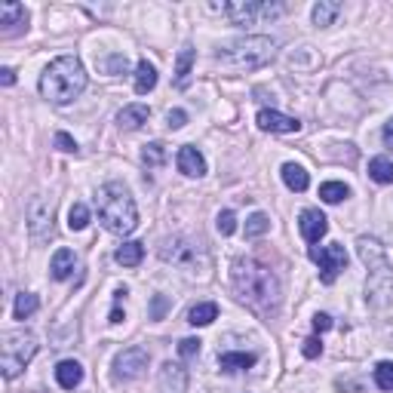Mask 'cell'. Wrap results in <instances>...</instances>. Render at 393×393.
<instances>
[{"label": "cell", "mask_w": 393, "mask_h": 393, "mask_svg": "<svg viewBox=\"0 0 393 393\" xmlns=\"http://www.w3.org/2000/svg\"><path fill=\"white\" fill-rule=\"evenodd\" d=\"M357 252L363 258V264L369 268V277H366V301L372 307H388L393 298V268L388 262V252H384V246L375 237H359Z\"/></svg>", "instance_id": "2"}, {"label": "cell", "mask_w": 393, "mask_h": 393, "mask_svg": "<svg viewBox=\"0 0 393 393\" xmlns=\"http://www.w3.org/2000/svg\"><path fill=\"white\" fill-rule=\"evenodd\" d=\"M185 120H188L185 111H169V126H173V129H181V126H185Z\"/></svg>", "instance_id": "40"}, {"label": "cell", "mask_w": 393, "mask_h": 393, "mask_svg": "<svg viewBox=\"0 0 393 393\" xmlns=\"http://www.w3.org/2000/svg\"><path fill=\"white\" fill-rule=\"evenodd\" d=\"M96 209L101 225L111 233H132L138 225V209L132 194L126 191L120 181H107V185L99 188L96 194Z\"/></svg>", "instance_id": "4"}, {"label": "cell", "mask_w": 393, "mask_h": 393, "mask_svg": "<svg viewBox=\"0 0 393 393\" xmlns=\"http://www.w3.org/2000/svg\"><path fill=\"white\" fill-rule=\"evenodd\" d=\"M225 12L233 25H255L258 18H274L286 12L283 3H258V0H243V3H225Z\"/></svg>", "instance_id": "7"}, {"label": "cell", "mask_w": 393, "mask_h": 393, "mask_svg": "<svg viewBox=\"0 0 393 393\" xmlns=\"http://www.w3.org/2000/svg\"><path fill=\"white\" fill-rule=\"evenodd\" d=\"M277 55V40L270 37H240V40L227 43L215 59L221 65L233 68V71H255V68H264L268 62H274Z\"/></svg>", "instance_id": "5"}, {"label": "cell", "mask_w": 393, "mask_h": 393, "mask_svg": "<svg viewBox=\"0 0 393 393\" xmlns=\"http://www.w3.org/2000/svg\"><path fill=\"white\" fill-rule=\"evenodd\" d=\"M270 231V218L264 212H255L249 221H246V237H262V233Z\"/></svg>", "instance_id": "32"}, {"label": "cell", "mask_w": 393, "mask_h": 393, "mask_svg": "<svg viewBox=\"0 0 393 393\" xmlns=\"http://www.w3.org/2000/svg\"><path fill=\"white\" fill-rule=\"evenodd\" d=\"M298 227H301V237L307 240V243H320L329 231L326 215H322L320 209H304V212L298 215Z\"/></svg>", "instance_id": "12"}, {"label": "cell", "mask_w": 393, "mask_h": 393, "mask_svg": "<svg viewBox=\"0 0 393 393\" xmlns=\"http://www.w3.org/2000/svg\"><path fill=\"white\" fill-rule=\"evenodd\" d=\"M148 117H151L148 105H126L123 111L117 114V123L123 126V129H138L142 123H148Z\"/></svg>", "instance_id": "18"}, {"label": "cell", "mask_w": 393, "mask_h": 393, "mask_svg": "<svg viewBox=\"0 0 393 393\" xmlns=\"http://www.w3.org/2000/svg\"><path fill=\"white\" fill-rule=\"evenodd\" d=\"M28 231L34 233L37 240H43L47 233H53V203L49 200H34L28 206Z\"/></svg>", "instance_id": "11"}, {"label": "cell", "mask_w": 393, "mask_h": 393, "mask_svg": "<svg viewBox=\"0 0 393 393\" xmlns=\"http://www.w3.org/2000/svg\"><path fill=\"white\" fill-rule=\"evenodd\" d=\"M347 194H351V191H347L344 181H326V185H320V196L326 203H341Z\"/></svg>", "instance_id": "30"}, {"label": "cell", "mask_w": 393, "mask_h": 393, "mask_svg": "<svg viewBox=\"0 0 393 393\" xmlns=\"http://www.w3.org/2000/svg\"><path fill=\"white\" fill-rule=\"evenodd\" d=\"M37 353V338L31 332H6L3 347H0V366H3L6 378H16L25 366L34 359Z\"/></svg>", "instance_id": "6"}, {"label": "cell", "mask_w": 393, "mask_h": 393, "mask_svg": "<svg viewBox=\"0 0 393 393\" xmlns=\"http://www.w3.org/2000/svg\"><path fill=\"white\" fill-rule=\"evenodd\" d=\"M0 84L12 86V84H16V71H12V68H3V71H0Z\"/></svg>", "instance_id": "42"}, {"label": "cell", "mask_w": 393, "mask_h": 393, "mask_svg": "<svg viewBox=\"0 0 393 393\" xmlns=\"http://www.w3.org/2000/svg\"><path fill=\"white\" fill-rule=\"evenodd\" d=\"M55 148L65 151V154H77V142L68 132H55Z\"/></svg>", "instance_id": "35"}, {"label": "cell", "mask_w": 393, "mask_h": 393, "mask_svg": "<svg viewBox=\"0 0 393 393\" xmlns=\"http://www.w3.org/2000/svg\"><path fill=\"white\" fill-rule=\"evenodd\" d=\"M301 351H304V357H307V359H316V357L322 353V341H320V338H307Z\"/></svg>", "instance_id": "37"}, {"label": "cell", "mask_w": 393, "mask_h": 393, "mask_svg": "<svg viewBox=\"0 0 393 393\" xmlns=\"http://www.w3.org/2000/svg\"><path fill=\"white\" fill-rule=\"evenodd\" d=\"M283 181H286L289 191H298V194L307 191V185H310L304 166H298V163H286V166H283Z\"/></svg>", "instance_id": "22"}, {"label": "cell", "mask_w": 393, "mask_h": 393, "mask_svg": "<svg viewBox=\"0 0 393 393\" xmlns=\"http://www.w3.org/2000/svg\"><path fill=\"white\" fill-rule=\"evenodd\" d=\"M179 169L185 175H196V179H200V175L206 173V160H203V154L196 148L185 144V148L179 151Z\"/></svg>", "instance_id": "17"}, {"label": "cell", "mask_w": 393, "mask_h": 393, "mask_svg": "<svg viewBox=\"0 0 393 393\" xmlns=\"http://www.w3.org/2000/svg\"><path fill=\"white\" fill-rule=\"evenodd\" d=\"M310 258L320 264V280L326 283V286L335 283V277L347 268V252L341 243H329V246H320V249L314 246V249H310Z\"/></svg>", "instance_id": "8"}, {"label": "cell", "mask_w": 393, "mask_h": 393, "mask_svg": "<svg viewBox=\"0 0 393 393\" xmlns=\"http://www.w3.org/2000/svg\"><path fill=\"white\" fill-rule=\"evenodd\" d=\"M74 264H77L74 252L71 249H59L53 255V262H49V270H53L55 280H68V277H71V270H74Z\"/></svg>", "instance_id": "21"}, {"label": "cell", "mask_w": 393, "mask_h": 393, "mask_svg": "<svg viewBox=\"0 0 393 393\" xmlns=\"http://www.w3.org/2000/svg\"><path fill=\"white\" fill-rule=\"evenodd\" d=\"M0 25H3V37H12V34H18V31L28 25V10H25L22 3H3L0 6Z\"/></svg>", "instance_id": "13"}, {"label": "cell", "mask_w": 393, "mask_h": 393, "mask_svg": "<svg viewBox=\"0 0 393 393\" xmlns=\"http://www.w3.org/2000/svg\"><path fill=\"white\" fill-rule=\"evenodd\" d=\"M154 86H157V68L148 59H142L136 65V92L138 96H148Z\"/></svg>", "instance_id": "19"}, {"label": "cell", "mask_w": 393, "mask_h": 393, "mask_svg": "<svg viewBox=\"0 0 393 393\" xmlns=\"http://www.w3.org/2000/svg\"><path fill=\"white\" fill-rule=\"evenodd\" d=\"M160 258L163 262L179 264V268H194V264L203 258V249L194 243H188V240H181V237H173L160 246ZM203 262H206V258H203Z\"/></svg>", "instance_id": "9"}, {"label": "cell", "mask_w": 393, "mask_h": 393, "mask_svg": "<svg viewBox=\"0 0 393 393\" xmlns=\"http://www.w3.org/2000/svg\"><path fill=\"white\" fill-rule=\"evenodd\" d=\"M86 225H90V209H86L84 203H74V206L68 209V227H71V231H84Z\"/></svg>", "instance_id": "29"}, {"label": "cell", "mask_w": 393, "mask_h": 393, "mask_svg": "<svg viewBox=\"0 0 393 393\" xmlns=\"http://www.w3.org/2000/svg\"><path fill=\"white\" fill-rule=\"evenodd\" d=\"M105 71L107 74H120V71H126V55H111V59L105 62Z\"/></svg>", "instance_id": "38"}, {"label": "cell", "mask_w": 393, "mask_h": 393, "mask_svg": "<svg viewBox=\"0 0 393 393\" xmlns=\"http://www.w3.org/2000/svg\"><path fill=\"white\" fill-rule=\"evenodd\" d=\"M338 12H341L338 0H320V3L314 6V25H332Z\"/></svg>", "instance_id": "27"}, {"label": "cell", "mask_w": 393, "mask_h": 393, "mask_svg": "<svg viewBox=\"0 0 393 393\" xmlns=\"http://www.w3.org/2000/svg\"><path fill=\"white\" fill-rule=\"evenodd\" d=\"M142 163H144V166H151V169L163 166V163H166V148H163L160 142L144 144V151H142Z\"/></svg>", "instance_id": "28"}, {"label": "cell", "mask_w": 393, "mask_h": 393, "mask_svg": "<svg viewBox=\"0 0 393 393\" xmlns=\"http://www.w3.org/2000/svg\"><path fill=\"white\" fill-rule=\"evenodd\" d=\"M188 388V372L179 363H166L160 369V390L163 393H185Z\"/></svg>", "instance_id": "15"}, {"label": "cell", "mask_w": 393, "mask_h": 393, "mask_svg": "<svg viewBox=\"0 0 393 393\" xmlns=\"http://www.w3.org/2000/svg\"><path fill=\"white\" fill-rule=\"evenodd\" d=\"M163 314H166V298L157 295V298H154V320H160Z\"/></svg>", "instance_id": "41"}, {"label": "cell", "mask_w": 393, "mask_h": 393, "mask_svg": "<svg viewBox=\"0 0 393 393\" xmlns=\"http://www.w3.org/2000/svg\"><path fill=\"white\" fill-rule=\"evenodd\" d=\"M314 329H316V332H329V329H332V316H329V314H316L314 316Z\"/></svg>", "instance_id": "39"}, {"label": "cell", "mask_w": 393, "mask_h": 393, "mask_svg": "<svg viewBox=\"0 0 393 393\" xmlns=\"http://www.w3.org/2000/svg\"><path fill=\"white\" fill-rule=\"evenodd\" d=\"M55 381H59L65 390L77 388V384L84 381V369H80L77 359H62V363L55 366Z\"/></svg>", "instance_id": "16"}, {"label": "cell", "mask_w": 393, "mask_h": 393, "mask_svg": "<svg viewBox=\"0 0 393 393\" xmlns=\"http://www.w3.org/2000/svg\"><path fill=\"white\" fill-rule=\"evenodd\" d=\"M258 126H262L264 132H298L301 129V123H298L295 117H286V114L280 111H258Z\"/></svg>", "instance_id": "14"}, {"label": "cell", "mask_w": 393, "mask_h": 393, "mask_svg": "<svg viewBox=\"0 0 393 393\" xmlns=\"http://www.w3.org/2000/svg\"><path fill=\"white\" fill-rule=\"evenodd\" d=\"M144 369H148V351H144V347H129V351H123L117 357V363H114V375L123 378V381L138 378Z\"/></svg>", "instance_id": "10"}, {"label": "cell", "mask_w": 393, "mask_h": 393, "mask_svg": "<svg viewBox=\"0 0 393 393\" xmlns=\"http://www.w3.org/2000/svg\"><path fill=\"white\" fill-rule=\"evenodd\" d=\"M114 258H117L123 268H136V264L144 258V246L138 243V240H132V243H123V246H117Z\"/></svg>", "instance_id": "23"}, {"label": "cell", "mask_w": 393, "mask_h": 393, "mask_svg": "<svg viewBox=\"0 0 393 393\" xmlns=\"http://www.w3.org/2000/svg\"><path fill=\"white\" fill-rule=\"evenodd\" d=\"M37 295H31V292H22L16 298V307H12V314H16V320H25V316H31L37 310Z\"/></svg>", "instance_id": "31"}, {"label": "cell", "mask_w": 393, "mask_h": 393, "mask_svg": "<svg viewBox=\"0 0 393 393\" xmlns=\"http://www.w3.org/2000/svg\"><path fill=\"white\" fill-rule=\"evenodd\" d=\"M375 384L381 390H393V363H378L375 366Z\"/></svg>", "instance_id": "33"}, {"label": "cell", "mask_w": 393, "mask_h": 393, "mask_svg": "<svg viewBox=\"0 0 393 393\" xmlns=\"http://www.w3.org/2000/svg\"><path fill=\"white\" fill-rule=\"evenodd\" d=\"M191 68H194V47H181L179 62H175V86L185 90L191 84Z\"/></svg>", "instance_id": "20"}, {"label": "cell", "mask_w": 393, "mask_h": 393, "mask_svg": "<svg viewBox=\"0 0 393 393\" xmlns=\"http://www.w3.org/2000/svg\"><path fill=\"white\" fill-rule=\"evenodd\" d=\"M369 175L378 185H393V163L388 157H375V160H369Z\"/></svg>", "instance_id": "26"}, {"label": "cell", "mask_w": 393, "mask_h": 393, "mask_svg": "<svg viewBox=\"0 0 393 393\" xmlns=\"http://www.w3.org/2000/svg\"><path fill=\"white\" fill-rule=\"evenodd\" d=\"M215 316H218V304H215V301H203V304H196V307H191L188 322H191V326H209Z\"/></svg>", "instance_id": "24"}, {"label": "cell", "mask_w": 393, "mask_h": 393, "mask_svg": "<svg viewBox=\"0 0 393 393\" xmlns=\"http://www.w3.org/2000/svg\"><path fill=\"white\" fill-rule=\"evenodd\" d=\"M86 90V71L77 55H59L40 77V92L53 105H68Z\"/></svg>", "instance_id": "3"}, {"label": "cell", "mask_w": 393, "mask_h": 393, "mask_svg": "<svg viewBox=\"0 0 393 393\" xmlns=\"http://www.w3.org/2000/svg\"><path fill=\"white\" fill-rule=\"evenodd\" d=\"M200 344H203L200 338H185L179 344V353H181V357H196V353H200Z\"/></svg>", "instance_id": "36"}, {"label": "cell", "mask_w": 393, "mask_h": 393, "mask_svg": "<svg viewBox=\"0 0 393 393\" xmlns=\"http://www.w3.org/2000/svg\"><path fill=\"white\" fill-rule=\"evenodd\" d=\"M231 280H233V289L240 292L249 307H255L258 314L270 316L277 307H280V280L270 268L264 264L252 262V258H237L233 262V270H231Z\"/></svg>", "instance_id": "1"}, {"label": "cell", "mask_w": 393, "mask_h": 393, "mask_svg": "<svg viewBox=\"0 0 393 393\" xmlns=\"http://www.w3.org/2000/svg\"><path fill=\"white\" fill-rule=\"evenodd\" d=\"M218 363L225 372H240V369H252L255 357H252V353H221Z\"/></svg>", "instance_id": "25"}, {"label": "cell", "mask_w": 393, "mask_h": 393, "mask_svg": "<svg viewBox=\"0 0 393 393\" xmlns=\"http://www.w3.org/2000/svg\"><path fill=\"white\" fill-rule=\"evenodd\" d=\"M384 144H388V148H393V117L388 120V123H384Z\"/></svg>", "instance_id": "43"}, {"label": "cell", "mask_w": 393, "mask_h": 393, "mask_svg": "<svg viewBox=\"0 0 393 393\" xmlns=\"http://www.w3.org/2000/svg\"><path fill=\"white\" fill-rule=\"evenodd\" d=\"M120 316H123V314H120V307H114L111 310V322H120Z\"/></svg>", "instance_id": "44"}, {"label": "cell", "mask_w": 393, "mask_h": 393, "mask_svg": "<svg viewBox=\"0 0 393 393\" xmlns=\"http://www.w3.org/2000/svg\"><path fill=\"white\" fill-rule=\"evenodd\" d=\"M215 225H218V231L227 237V233L237 231V215H233L231 209H225V212H218V221H215Z\"/></svg>", "instance_id": "34"}]
</instances>
